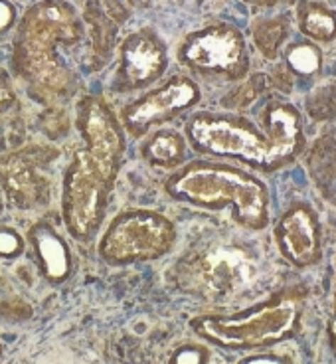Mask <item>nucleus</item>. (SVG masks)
Returning <instances> with one entry per match:
<instances>
[{"label":"nucleus","instance_id":"9d476101","mask_svg":"<svg viewBox=\"0 0 336 364\" xmlns=\"http://www.w3.org/2000/svg\"><path fill=\"white\" fill-rule=\"evenodd\" d=\"M166 65L168 58L163 40L148 28L136 30L119 48V68L113 90L117 93L145 90L161 80Z\"/></svg>","mask_w":336,"mask_h":364},{"label":"nucleus","instance_id":"1a4fd4ad","mask_svg":"<svg viewBox=\"0 0 336 364\" xmlns=\"http://www.w3.org/2000/svg\"><path fill=\"white\" fill-rule=\"evenodd\" d=\"M200 97V87L196 82L186 75H174L161 87L145 91L141 97L125 105L119 113V121L125 135L141 139L153 129L163 127L164 123L192 109Z\"/></svg>","mask_w":336,"mask_h":364},{"label":"nucleus","instance_id":"412c9836","mask_svg":"<svg viewBox=\"0 0 336 364\" xmlns=\"http://www.w3.org/2000/svg\"><path fill=\"white\" fill-rule=\"evenodd\" d=\"M287 64L293 73L315 75L323 68V54L315 44L303 42V44L293 46L287 52Z\"/></svg>","mask_w":336,"mask_h":364},{"label":"nucleus","instance_id":"f3484780","mask_svg":"<svg viewBox=\"0 0 336 364\" xmlns=\"http://www.w3.org/2000/svg\"><path fill=\"white\" fill-rule=\"evenodd\" d=\"M299 26L305 36L317 42H332L336 38V14L318 2H303L299 9Z\"/></svg>","mask_w":336,"mask_h":364},{"label":"nucleus","instance_id":"aec40b11","mask_svg":"<svg viewBox=\"0 0 336 364\" xmlns=\"http://www.w3.org/2000/svg\"><path fill=\"white\" fill-rule=\"evenodd\" d=\"M267 85H269V80L264 73H255L246 83H242L239 87L227 93L224 97V107L237 111L247 109L249 105H254L255 101L261 97V93L267 90Z\"/></svg>","mask_w":336,"mask_h":364},{"label":"nucleus","instance_id":"bb28decb","mask_svg":"<svg viewBox=\"0 0 336 364\" xmlns=\"http://www.w3.org/2000/svg\"><path fill=\"white\" fill-rule=\"evenodd\" d=\"M16 22V9L10 0H0V34H6Z\"/></svg>","mask_w":336,"mask_h":364},{"label":"nucleus","instance_id":"a878e982","mask_svg":"<svg viewBox=\"0 0 336 364\" xmlns=\"http://www.w3.org/2000/svg\"><path fill=\"white\" fill-rule=\"evenodd\" d=\"M16 105V91L4 70H0V113H6Z\"/></svg>","mask_w":336,"mask_h":364},{"label":"nucleus","instance_id":"cd10ccee","mask_svg":"<svg viewBox=\"0 0 336 364\" xmlns=\"http://www.w3.org/2000/svg\"><path fill=\"white\" fill-rule=\"evenodd\" d=\"M327 337L328 345L332 348V353L336 355V295H335V305H332V313H330V318L327 323Z\"/></svg>","mask_w":336,"mask_h":364},{"label":"nucleus","instance_id":"c756f323","mask_svg":"<svg viewBox=\"0 0 336 364\" xmlns=\"http://www.w3.org/2000/svg\"><path fill=\"white\" fill-rule=\"evenodd\" d=\"M247 4H254V6H271L277 0H246Z\"/></svg>","mask_w":336,"mask_h":364},{"label":"nucleus","instance_id":"f257e3e1","mask_svg":"<svg viewBox=\"0 0 336 364\" xmlns=\"http://www.w3.org/2000/svg\"><path fill=\"white\" fill-rule=\"evenodd\" d=\"M82 36V18L64 0H40L24 12L14 42V68L34 100L54 105L75 95L80 80L60 48H72Z\"/></svg>","mask_w":336,"mask_h":364},{"label":"nucleus","instance_id":"4468645a","mask_svg":"<svg viewBox=\"0 0 336 364\" xmlns=\"http://www.w3.org/2000/svg\"><path fill=\"white\" fill-rule=\"evenodd\" d=\"M28 244L34 262L50 285H62L73 273V255L65 236L50 220H38L28 230Z\"/></svg>","mask_w":336,"mask_h":364},{"label":"nucleus","instance_id":"b1692460","mask_svg":"<svg viewBox=\"0 0 336 364\" xmlns=\"http://www.w3.org/2000/svg\"><path fill=\"white\" fill-rule=\"evenodd\" d=\"M236 364H297L295 358L287 353H255L249 355Z\"/></svg>","mask_w":336,"mask_h":364},{"label":"nucleus","instance_id":"a211bd4d","mask_svg":"<svg viewBox=\"0 0 336 364\" xmlns=\"http://www.w3.org/2000/svg\"><path fill=\"white\" fill-rule=\"evenodd\" d=\"M287 22L285 18H265L257 20L254 24V42L255 48L259 50V54L264 55L265 60H275L279 55V48L287 38Z\"/></svg>","mask_w":336,"mask_h":364},{"label":"nucleus","instance_id":"393cba45","mask_svg":"<svg viewBox=\"0 0 336 364\" xmlns=\"http://www.w3.org/2000/svg\"><path fill=\"white\" fill-rule=\"evenodd\" d=\"M269 83H271L277 91H281V93H291L293 83H295V73H293L287 65H279V68L273 70L271 77H269Z\"/></svg>","mask_w":336,"mask_h":364},{"label":"nucleus","instance_id":"dca6fc26","mask_svg":"<svg viewBox=\"0 0 336 364\" xmlns=\"http://www.w3.org/2000/svg\"><path fill=\"white\" fill-rule=\"evenodd\" d=\"M188 143L184 135L173 129H156L148 133L145 143L141 145V156L146 164L164 171H176L186 163Z\"/></svg>","mask_w":336,"mask_h":364},{"label":"nucleus","instance_id":"423d86ee","mask_svg":"<svg viewBox=\"0 0 336 364\" xmlns=\"http://www.w3.org/2000/svg\"><path fill=\"white\" fill-rule=\"evenodd\" d=\"M186 143L200 155L234 159L271 173L267 136L251 119L236 113L198 111L186 121Z\"/></svg>","mask_w":336,"mask_h":364},{"label":"nucleus","instance_id":"6e6552de","mask_svg":"<svg viewBox=\"0 0 336 364\" xmlns=\"http://www.w3.org/2000/svg\"><path fill=\"white\" fill-rule=\"evenodd\" d=\"M178 60L200 75L242 80L249 70L246 40L232 24H210L186 36L178 48Z\"/></svg>","mask_w":336,"mask_h":364},{"label":"nucleus","instance_id":"6ab92c4d","mask_svg":"<svg viewBox=\"0 0 336 364\" xmlns=\"http://www.w3.org/2000/svg\"><path fill=\"white\" fill-rule=\"evenodd\" d=\"M305 111L315 123L336 121V85H318L305 100Z\"/></svg>","mask_w":336,"mask_h":364},{"label":"nucleus","instance_id":"7ed1b4c3","mask_svg":"<svg viewBox=\"0 0 336 364\" xmlns=\"http://www.w3.org/2000/svg\"><path fill=\"white\" fill-rule=\"evenodd\" d=\"M305 301V291L293 287L237 313L198 315L190 318V328L202 341L226 350L269 348L299 333Z\"/></svg>","mask_w":336,"mask_h":364},{"label":"nucleus","instance_id":"20e7f679","mask_svg":"<svg viewBox=\"0 0 336 364\" xmlns=\"http://www.w3.org/2000/svg\"><path fill=\"white\" fill-rule=\"evenodd\" d=\"M186 289L210 301H227L251 289L261 277V257L232 237L212 240L180 265Z\"/></svg>","mask_w":336,"mask_h":364},{"label":"nucleus","instance_id":"0eeeda50","mask_svg":"<svg viewBox=\"0 0 336 364\" xmlns=\"http://www.w3.org/2000/svg\"><path fill=\"white\" fill-rule=\"evenodd\" d=\"M178 240L176 224L158 210H125L111 220L97 244V254L109 265L155 262L170 254Z\"/></svg>","mask_w":336,"mask_h":364},{"label":"nucleus","instance_id":"2f4dec72","mask_svg":"<svg viewBox=\"0 0 336 364\" xmlns=\"http://www.w3.org/2000/svg\"><path fill=\"white\" fill-rule=\"evenodd\" d=\"M2 353H4V348H2V345H0V358H2Z\"/></svg>","mask_w":336,"mask_h":364},{"label":"nucleus","instance_id":"473e14b6","mask_svg":"<svg viewBox=\"0 0 336 364\" xmlns=\"http://www.w3.org/2000/svg\"><path fill=\"white\" fill-rule=\"evenodd\" d=\"M0 291H2V283H0Z\"/></svg>","mask_w":336,"mask_h":364},{"label":"nucleus","instance_id":"f03ea898","mask_svg":"<svg viewBox=\"0 0 336 364\" xmlns=\"http://www.w3.org/2000/svg\"><path fill=\"white\" fill-rule=\"evenodd\" d=\"M164 192L174 202L202 210H232L239 226L261 232L269 224V188L261 178L216 161H190L174 171Z\"/></svg>","mask_w":336,"mask_h":364},{"label":"nucleus","instance_id":"9b49d317","mask_svg":"<svg viewBox=\"0 0 336 364\" xmlns=\"http://www.w3.org/2000/svg\"><path fill=\"white\" fill-rule=\"evenodd\" d=\"M0 188L9 204L18 210H36L48 204L52 184L42 173L34 149H16L0 155Z\"/></svg>","mask_w":336,"mask_h":364},{"label":"nucleus","instance_id":"7c9ffc66","mask_svg":"<svg viewBox=\"0 0 336 364\" xmlns=\"http://www.w3.org/2000/svg\"><path fill=\"white\" fill-rule=\"evenodd\" d=\"M4 206H6V198H4V192L0 188V214L4 212Z\"/></svg>","mask_w":336,"mask_h":364},{"label":"nucleus","instance_id":"ddd939ff","mask_svg":"<svg viewBox=\"0 0 336 364\" xmlns=\"http://www.w3.org/2000/svg\"><path fill=\"white\" fill-rule=\"evenodd\" d=\"M259 127L267 136L271 173L295 163L305 151V133L299 109L283 100H269L259 111Z\"/></svg>","mask_w":336,"mask_h":364},{"label":"nucleus","instance_id":"c85d7f7f","mask_svg":"<svg viewBox=\"0 0 336 364\" xmlns=\"http://www.w3.org/2000/svg\"><path fill=\"white\" fill-rule=\"evenodd\" d=\"M131 2L139 9H158V6H164L168 2H174V0H131Z\"/></svg>","mask_w":336,"mask_h":364},{"label":"nucleus","instance_id":"2eb2a0df","mask_svg":"<svg viewBox=\"0 0 336 364\" xmlns=\"http://www.w3.org/2000/svg\"><path fill=\"white\" fill-rule=\"evenodd\" d=\"M307 173L320 198L336 208V136L320 135L307 153Z\"/></svg>","mask_w":336,"mask_h":364},{"label":"nucleus","instance_id":"4be33fe9","mask_svg":"<svg viewBox=\"0 0 336 364\" xmlns=\"http://www.w3.org/2000/svg\"><path fill=\"white\" fill-rule=\"evenodd\" d=\"M26 252V240L16 228L0 224V259L14 262Z\"/></svg>","mask_w":336,"mask_h":364},{"label":"nucleus","instance_id":"5701e85b","mask_svg":"<svg viewBox=\"0 0 336 364\" xmlns=\"http://www.w3.org/2000/svg\"><path fill=\"white\" fill-rule=\"evenodd\" d=\"M210 363V350L208 346L202 343H184L176 346L168 364H208Z\"/></svg>","mask_w":336,"mask_h":364},{"label":"nucleus","instance_id":"f8f14e48","mask_svg":"<svg viewBox=\"0 0 336 364\" xmlns=\"http://www.w3.org/2000/svg\"><path fill=\"white\" fill-rule=\"evenodd\" d=\"M275 246L297 269L317 265L323 257V230L309 204H293L275 224Z\"/></svg>","mask_w":336,"mask_h":364},{"label":"nucleus","instance_id":"39448f33","mask_svg":"<svg viewBox=\"0 0 336 364\" xmlns=\"http://www.w3.org/2000/svg\"><path fill=\"white\" fill-rule=\"evenodd\" d=\"M119 173V166L101 161L85 149L73 153L62 181V220L75 242L90 244L97 236Z\"/></svg>","mask_w":336,"mask_h":364}]
</instances>
